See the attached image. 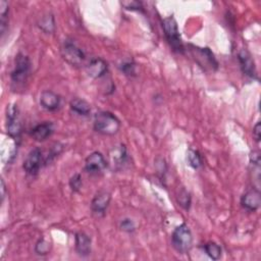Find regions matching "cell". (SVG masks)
<instances>
[{"instance_id": "6da1fadb", "label": "cell", "mask_w": 261, "mask_h": 261, "mask_svg": "<svg viewBox=\"0 0 261 261\" xmlns=\"http://www.w3.org/2000/svg\"><path fill=\"white\" fill-rule=\"evenodd\" d=\"M94 130L104 135L113 136L118 133L120 128L119 119L109 111H100L94 116Z\"/></svg>"}, {"instance_id": "7a4b0ae2", "label": "cell", "mask_w": 261, "mask_h": 261, "mask_svg": "<svg viewBox=\"0 0 261 261\" xmlns=\"http://www.w3.org/2000/svg\"><path fill=\"white\" fill-rule=\"evenodd\" d=\"M189 51L197 64L205 71H215L218 68V61L213 52L208 47H199L192 44L188 45Z\"/></svg>"}, {"instance_id": "3957f363", "label": "cell", "mask_w": 261, "mask_h": 261, "mask_svg": "<svg viewBox=\"0 0 261 261\" xmlns=\"http://www.w3.org/2000/svg\"><path fill=\"white\" fill-rule=\"evenodd\" d=\"M162 28H163L164 36L169 46L172 48V50L182 54L185 52V46L180 38V34L178 31V27L175 18L172 15L164 18L162 20Z\"/></svg>"}, {"instance_id": "277c9868", "label": "cell", "mask_w": 261, "mask_h": 261, "mask_svg": "<svg viewBox=\"0 0 261 261\" xmlns=\"http://www.w3.org/2000/svg\"><path fill=\"white\" fill-rule=\"evenodd\" d=\"M171 244L179 254H186L190 251L193 245V236L186 223H181L174 228L171 234Z\"/></svg>"}, {"instance_id": "5b68a950", "label": "cell", "mask_w": 261, "mask_h": 261, "mask_svg": "<svg viewBox=\"0 0 261 261\" xmlns=\"http://www.w3.org/2000/svg\"><path fill=\"white\" fill-rule=\"evenodd\" d=\"M31 72V61L29 57L22 53H18L15 57L14 67L10 73V79L16 87L23 86L28 81Z\"/></svg>"}, {"instance_id": "8992f818", "label": "cell", "mask_w": 261, "mask_h": 261, "mask_svg": "<svg viewBox=\"0 0 261 261\" xmlns=\"http://www.w3.org/2000/svg\"><path fill=\"white\" fill-rule=\"evenodd\" d=\"M6 130L7 135L14 140L15 142L19 141L22 125L21 120L19 116V111L17 108V105L12 104L7 107V113H6Z\"/></svg>"}, {"instance_id": "52a82bcc", "label": "cell", "mask_w": 261, "mask_h": 261, "mask_svg": "<svg viewBox=\"0 0 261 261\" xmlns=\"http://www.w3.org/2000/svg\"><path fill=\"white\" fill-rule=\"evenodd\" d=\"M60 52L62 58L72 66H79L83 64L86 59L85 52L80 47H77L74 42L69 40L64 41Z\"/></svg>"}, {"instance_id": "ba28073f", "label": "cell", "mask_w": 261, "mask_h": 261, "mask_svg": "<svg viewBox=\"0 0 261 261\" xmlns=\"http://www.w3.org/2000/svg\"><path fill=\"white\" fill-rule=\"evenodd\" d=\"M43 163L45 164V156L43 155V151L37 147L29 152L23 160L22 168L28 174L34 176L38 174Z\"/></svg>"}, {"instance_id": "9c48e42d", "label": "cell", "mask_w": 261, "mask_h": 261, "mask_svg": "<svg viewBox=\"0 0 261 261\" xmlns=\"http://www.w3.org/2000/svg\"><path fill=\"white\" fill-rule=\"evenodd\" d=\"M107 166V162L102 153L95 151L91 153L85 160V169L91 174L101 173Z\"/></svg>"}, {"instance_id": "30bf717a", "label": "cell", "mask_w": 261, "mask_h": 261, "mask_svg": "<svg viewBox=\"0 0 261 261\" xmlns=\"http://www.w3.org/2000/svg\"><path fill=\"white\" fill-rule=\"evenodd\" d=\"M238 59L243 73L250 79L257 80V70L251 54L246 49H242L238 53Z\"/></svg>"}, {"instance_id": "8fae6325", "label": "cell", "mask_w": 261, "mask_h": 261, "mask_svg": "<svg viewBox=\"0 0 261 261\" xmlns=\"http://www.w3.org/2000/svg\"><path fill=\"white\" fill-rule=\"evenodd\" d=\"M111 195L107 191H99L91 202L92 212L97 216H103L110 204Z\"/></svg>"}, {"instance_id": "7c38bea8", "label": "cell", "mask_w": 261, "mask_h": 261, "mask_svg": "<svg viewBox=\"0 0 261 261\" xmlns=\"http://www.w3.org/2000/svg\"><path fill=\"white\" fill-rule=\"evenodd\" d=\"M242 206L248 211H256L261 204V197L259 189L253 188L247 191L241 198Z\"/></svg>"}, {"instance_id": "4fadbf2b", "label": "cell", "mask_w": 261, "mask_h": 261, "mask_svg": "<svg viewBox=\"0 0 261 261\" xmlns=\"http://www.w3.org/2000/svg\"><path fill=\"white\" fill-rule=\"evenodd\" d=\"M54 133V124L51 121H44L35 125L31 132V137L37 142H44Z\"/></svg>"}, {"instance_id": "5bb4252c", "label": "cell", "mask_w": 261, "mask_h": 261, "mask_svg": "<svg viewBox=\"0 0 261 261\" xmlns=\"http://www.w3.org/2000/svg\"><path fill=\"white\" fill-rule=\"evenodd\" d=\"M60 103H61L60 96L54 93L53 91L46 90L41 93L40 104L44 109L48 111H54L60 106Z\"/></svg>"}, {"instance_id": "9a60e30c", "label": "cell", "mask_w": 261, "mask_h": 261, "mask_svg": "<svg viewBox=\"0 0 261 261\" xmlns=\"http://www.w3.org/2000/svg\"><path fill=\"white\" fill-rule=\"evenodd\" d=\"M108 66L106 61H104L102 58H93L86 66L87 73L94 79H99L103 76L107 72Z\"/></svg>"}, {"instance_id": "2e32d148", "label": "cell", "mask_w": 261, "mask_h": 261, "mask_svg": "<svg viewBox=\"0 0 261 261\" xmlns=\"http://www.w3.org/2000/svg\"><path fill=\"white\" fill-rule=\"evenodd\" d=\"M75 251L79 256L87 257L91 254V238L83 231L76 232L75 237Z\"/></svg>"}, {"instance_id": "e0dca14e", "label": "cell", "mask_w": 261, "mask_h": 261, "mask_svg": "<svg viewBox=\"0 0 261 261\" xmlns=\"http://www.w3.org/2000/svg\"><path fill=\"white\" fill-rule=\"evenodd\" d=\"M70 109L71 111H73L74 113L79 114V115H83V116H87L90 114L91 112V107L90 104L84 100V99H80V98H74L70 101L69 103Z\"/></svg>"}, {"instance_id": "ac0fdd59", "label": "cell", "mask_w": 261, "mask_h": 261, "mask_svg": "<svg viewBox=\"0 0 261 261\" xmlns=\"http://www.w3.org/2000/svg\"><path fill=\"white\" fill-rule=\"evenodd\" d=\"M114 153L110 155L111 159H112V164L115 165L116 167L117 166H121L125 161H126V158H127V154H126V149H125V146L124 145H120L119 148L113 150Z\"/></svg>"}, {"instance_id": "d6986e66", "label": "cell", "mask_w": 261, "mask_h": 261, "mask_svg": "<svg viewBox=\"0 0 261 261\" xmlns=\"http://www.w3.org/2000/svg\"><path fill=\"white\" fill-rule=\"evenodd\" d=\"M204 251L205 253L213 260H218L221 257L222 250L220 246L214 242H209L204 245Z\"/></svg>"}, {"instance_id": "ffe728a7", "label": "cell", "mask_w": 261, "mask_h": 261, "mask_svg": "<svg viewBox=\"0 0 261 261\" xmlns=\"http://www.w3.org/2000/svg\"><path fill=\"white\" fill-rule=\"evenodd\" d=\"M188 161L192 168L198 169L202 165V158L199 151L194 149H189L188 151Z\"/></svg>"}, {"instance_id": "44dd1931", "label": "cell", "mask_w": 261, "mask_h": 261, "mask_svg": "<svg viewBox=\"0 0 261 261\" xmlns=\"http://www.w3.org/2000/svg\"><path fill=\"white\" fill-rule=\"evenodd\" d=\"M8 3L6 1H0V22H1V34H4V31L6 29V25L8 23Z\"/></svg>"}, {"instance_id": "7402d4cb", "label": "cell", "mask_w": 261, "mask_h": 261, "mask_svg": "<svg viewBox=\"0 0 261 261\" xmlns=\"http://www.w3.org/2000/svg\"><path fill=\"white\" fill-rule=\"evenodd\" d=\"M177 202L178 204L186 210L190 209L191 206V195L188 191H186L185 189H180L179 193L177 194Z\"/></svg>"}, {"instance_id": "603a6c76", "label": "cell", "mask_w": 261, "mask_h": 261, "mask_svg": "<svg viewBox=\"0 0 261 261\" xmlns=\"http://www.w3.org/2000/svg\"><path fill=\"white\" fill-rule=\"evenodd\" d=\"M39 28L46 33H51L54 30V19L52 15H46L41 18L39 22Z\"/></svg>"}, {"instance_id": "cb8c5ba5", "label": "cell", "mask_w": 261, "mask_h": 261, "mask_svg": "<svg viewBox=\"0 0 261 261\" xmlns=\"http://www.w3.org/2000/svg\"><path fill=\"white\" fill-rule=\"evenodd\" d=\"M49 251H50V244L46 240L40 239L35 246V252L38 255H46L49 253Z\"/></svg>"}, {"instance_id": "d4e9b609", "label": "cell", "mask_w": 261, "mask_h": 261, "mask_svg": "<svg viewBox=\"0 0 261 261\" xmlns=\"http://www.w3.org/2000/svg\"><path fill=\"white\" fill-rule=\"evenodd\" d=\"M82 176L80 173L73 174L69 179V187L72 192H79L82 187Z\"/></svg>"}, {"instance_id": "484cf974", "label": "cell", "mask_w": 261, "mask_h": 261, "mask_svg": "<svg viewBox=\"0 0 261 261\" xmlns=\"http://www.w3.org/2000/svg\"><path fill=\"white\" fill-rule=\"evenodd\" d=\"M120 69L126 75H134L136 72V64L134 62H123L120 65Z\"/></svg>"}, {"instance_id": "4316f807", "label": "cell", "mask_w": 261, "mask_h": 261, "mask_svg": "<svg viewBox=\"0 0 261 261\" xmlns=\"http://www.w3.org/2000/svg\"><path fill=\"white\" fill-rule=\"evenodd\" d=\"M120 228H121V230H123V231L133 232V231L135 230L136 226H135V223H134V221H133L132 219H129V218H124V219L121 220V222H120Z\"/></svg>"}, {"instance_id": "83f0119b", "label": "cell", "mask_w": 261, "mask_h": 261, "mask_svg": "<svg viewBox=\"0 0 261 261\" xmlns=\"http://www.w3.org/2000/svg\"><path fill=\"white\" fill-rule=\"evenodd\" d=\"M122 6L127 9V10H139L142 9V3L138 2V1H125V2H121Z\"/></svg>"}, {"instance_id": "f1b7e54d", "label": "cell", "mask_w": 261, "mask_h": 261, "mask_svg": "<svg viewBox=\"0 0 261 261\" xmlns=\"http://www.w3.org/2000/svg\"><path fill=\"white\" fill-rule=\"evenodd\" d=\"M253 137L257 143L260 142L261 139V123L257 122L253 127Z\"/></svg>"}, {"instance_id": "f546056e", "label": "cell", "mask_w": 261, "mask_h": 261, "mask_svg": "<svg viewBox=\"0 0 261 261\" xmlns=\"http://www.w3.org/2000/svg\"><path fill=\"white\" fill-rule=\"evenodd\" d=\"M5 197V184H4V180L1 179V201H3Z\"/></svg>"}]
</instances>
